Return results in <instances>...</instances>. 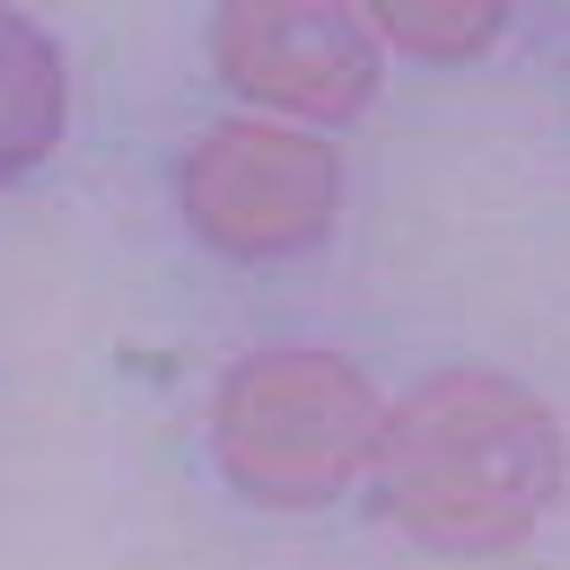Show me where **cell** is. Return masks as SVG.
Instances as JSON below:
<instances>
[{
	"label": "cell",
	"instance_id": "cell-1",
	"mask_svg": "<svg viewBox=\"0 0 570 570\" xmlns=\"http://www.w3.org/2000/svg\"><path fill=\"white\" fill-rule=\"evenodd\" d=\"M377 500L430 553H500L562 492L553 413L492 368H448L377 422Z\"/></svg>",
	"mask_w": 570,
	"mask_h": 570
},
{
	"label": "cell",
	"instance_id": "cell-2",
	"mask_svg": "<svg viewBox=\"0 0 570 570\" xmlns=\"http://www.w3.org/2000/svg\"><path fill=\"white\" fill-rule=\"evenodd\" d=\"M377 395L334 352H255L219 377L212 448L219 474L264 509H325L377 456Z\"/></svg>",
	"mask_w": 570,
	"mask_h": 570
},
{
	"label": "cell",
	"instance_id": "cell-3",
	"mask_svg": "<svg viewBox=\"0 0 570 570\" xmlns=\"http://www.w3.org/2000/svg\"><path fill=\"white\" fill-rule=\"evenodd\" d=\"M334 203H343V158L316 132L212 124L203 141L185 149V219L212 237L219 255H237V264L316 246Z\"/></svg>",
	"mask_w": 570,
	"mask_h": 570
},
{
	"label": "cell",
	"instance_id": "cell-4",
	"mask_svg": "<svg viewBox=\"0 0 570 570\" xmlns=\"http://www.w3.org/2000/svg\"><path fill=\"white\" fill-rule=\"evenodd\" d=\"M212 71L273 115L352 124L377 97V36L352 0H219Z\"/></svg>",
	"mask_w": 570,
	"mask_h": 570
},
{
	"label": "cell",
	"instance_id": "cell-5",
	"mask_svg": "<svg viewBox=\"0 0 570 570\" xmlns=\"http://www.w3.org/2000/svg\"><path fill=\"white\" fill-rule=\"evenodd\" d=\"M53 141H62V53L27 9L0 0V185L27 176Z\"/></svg>",
	"mask_w": 570,
	"mask_h": 570
},
{
	"label": "cell",
	"instance_id": "cell-6",
	"mask_svg": "<svg viewBox=\"0 0 570 570\" xmlns=\"http://www.w3.org/2000/svg\"><path fill=\"white\" fill-rule=\"evenodd\" d=\"M404 53H422V62H465V53H483L500 27H509V9L518 0H360Z\"/></svg>",
	"mask_w": 570,
	"mask_h": 570
}]
</instances>
